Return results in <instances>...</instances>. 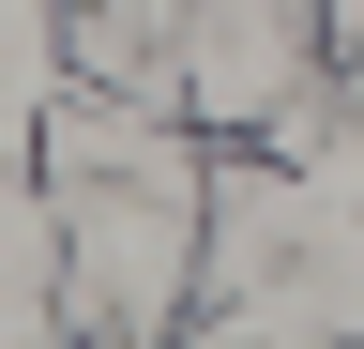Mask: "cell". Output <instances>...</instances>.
<instances>
[{"mask_svg":"<svg viewBox=\"0 0 364 349\" xmlns=\"http://www.w3.org/2000/svg\"><path fill=\"white\" fill-rule=\"evenodd\" d=\"M304 92H318V16H182L167 122H213V137H273Z\"/></svg>","mask_w":364,"mask_h":349,"instance_id":"cell-1","label":"cell"}]
</instances>
